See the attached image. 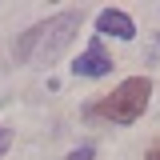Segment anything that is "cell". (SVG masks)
Listing matches in <instances>:
<instances>
[{
    "label": "cell",
    "instance_id": "1",
    "mask_svg": "<svg viewBox=\"0 0 160 160\" xmlns=\"http://www.w3.org/2000/svg\"><path fill=\"white\" fill-rule=\"evenodd\" d=\"M80 12H60V16H52V20H44V24H36V28H28L24 36L16 40V52L24 64H48V60H56L72 40H76V32H80Z\"/></svg>",
    "mask_w": 160,
    "mask_h": 160
},
{
    "label": "cell",
    "instance_id": "2",
    "mask_svg": "<svg viewBox=\"0 0 160 160\" xmlns=\"http://www.w3.org/2000/svg\"><path fill=\"white\" fill-rule=\"evenodd\" d=\"M148 96H152V84L144 76H132V80H124L112 96H104L92 112L104 116V120H116V124H132V120H140V112L148 108Z\"/></svg>",
    "mask_w": 160,
    "mask_h": 160
},
{
    "label": "cell",
    "instance_id": "3",
    "mask_svg": "<svg viewBox=\"0 0 160 160\" xmlns=\"http://www.w3.org/2000/svg\"><path fill=\"white\" fill-rule=\"evenodd\" d=\"M72 72H76V76H104V72H112V60H108V52H104L100 40L88 44V52L72 64Z\"/></svg>",
    "mask_w": 160,
    "mask_h": 160
},
{
    "label": "cell",
    "instance_id": "4",
    "mask_svg": "<svg viewBox=\"0 0 160 160\" xmlns=\"http://www.w3.org/2000/svg\"><path fill=\"white\" fill-rule=\"evenodd\" d=\"M96 28L104 32V36H120V40H132L136 36V24L124 16V12H116V8H104L96 16Z\"/></svg>",
    "mask_w": 160,
    "mask_h": 160
},
{
    "label": "cell",
    "instance_id": "5",
    "mask_svg": "<svg viewBox=\"0 0 160 160\" xmlns=\"http://www.w3.org/2000/svg\"><path fill=\"white\" fill-rule=\"evenodd\" d=\"M8 144H12V136H8V128H0V156L8 152Z\"/></svg>",
    "mask_w": 160,
    "mask_h": 160
},
{
    "label": "cell",
    "instance_id": "6",
    "mask_svg": "<svg viewBox=\"0 0 160 160\" xmlns=\"http://www.w3.org/2000/svg\"><path fill=\"white\" fill-rule=\"evenodd\" d=\"M68 160H92V148H80V152H72Z\"/></svg>",
    "mask_w": 160,
    "mask_h": 160
},
{
    "label": "cell",
    "instance_id": "7",
    "mask_svg": "<svg viewBox=\"0 0 160 160\" xmlns=\"http://www.w3.org/2000/svg\"><path fill=\"white\" fill-rule=\"evenodd\" d=\"M152 160H160V148H156V152H152Z\"/></svg>",
    "mask_w": 160,
    "mask_h": 160
}]
</instances>
